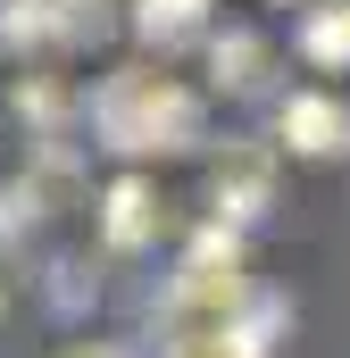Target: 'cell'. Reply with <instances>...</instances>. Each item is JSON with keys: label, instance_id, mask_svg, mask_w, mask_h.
Returning <instances> with one entry per match:
<instances>
[{"label": "cell", "instance_id": "obj_1", "mask_svg": "<svg viewBox=\"0 0 350 358\" xmlns=\"http://www.w3.org/2000/svg\"><path fill=\"white\" fill-rule=\"evenodd\" d=\"M92 125L108 150L125 159H150V150H192L200 142V100L175 84V76H150V67H117L108 84L92 92Z\"/></svg>", "mask_w": 350, "mask_h": 358}, {"label": "cell", "instance_id": "obj_12", "mask_svg": "<svg viewBox=\"0 0 350 358\" xmlns=\"http://www.w3.org/2000/svg\"><path fill=\"white\" fill-rule=\"evenodd\" d=\"M8 300H17V275H0V317H8Z\"/></svg>", "mask_w": 350, "mask_h": 358}, {"label": "cell", "instance_id": "obj_7", "mask_svg": "<svg viewBox=\"0 0 350 358\" xmlns=\"http://www.w3.org/2000/svg\"><path fill=\"white\" fill-rule=\"evenodd\" d=\"M167 358H267V342L234 317V325H183L167 342Z\"/></svg>", "mask_w": 350, "mask_h": 358}, {"label": "cell", "instance_id": "obj_8", "mask_svg": "<svg viewBox=\"0 0 350 358\" xmlns=\"http://www.w3.org/2000/svg\"><path fill=\"white\" fill-rule=\"evenodd\" d=\"M134 25H142V42L175 50V42H192L209 25V0H134Z\"/></svg>", "mask_w": 350, "mask_h": 358}, {"label": "cell", "instance_id": "obj_6", "mask_svg": "<svg viewBox=\"0 0 350 358\" xmlns=\"http://www.w3.org/2000/svg\"><path fill=\"white\" fill-rule=\"evenodd\" d=\"M100 234H108L117 250H142V242L159 234V208H150V183H142V176L108 183V200H100Z\"/></svg>", "mask_w": 350, "mask_h": 358}, {"label": "cell", "instance_id": "obj_3", "mask_svg": "<svg viewBox=\"0 0 350 358\" xmlns=\"http://www.w3.org/2000/svg\"><path fill=\"white\" fill-rule=\"evenodd\" d=\"M108 0H0V42H17V50H34V42H100L108 34V17H100Z\"/></svg>", "mask_w": 350, "mask_h": 358}, {"label": "cell", "instance_id": "obj_2", "mask_svg": "<svg viewBox=\"0 0 350 358\" xmlns=\"http://www.w3.org/2000/svg\"><path fill=\"white\" fill-rule=\"evenodd\" d=\"M242 300H251V283H242V242H234V234H209V242L183 259V275H175V317H183V325H234Z\"/></svg>", "mask_w": 350, "mask_h": 358}, {"label": "cell", "instance_id": "obj_10", "mask_svg": "<svg viewBox=\"0 0 350 358\" xmlns=\"http://www.w3.org/2000/svg\"><path fill=\"white\" fill-rule=\"evenodd\" d=\"M300 50L317 67H350V0H326V8L300 17Z\"/></svg>", "mask_w": 350, "mask_h": 358}, {"label": "cell", "instance_id": "obj_9", "mask_svg": "<svg viewBox=\"0 0 350 358\" xmlns=\"http://www.w3.org/2000/svg\"><path fill=\"white\" fill-rule=\"evenodd\" d=\"M209 67H217V84H225V92H259L267 42L251 34V25H234V34H217V42H209Z\"/></svg>", "mask_w": 350, "mask_h": 358}, {"label": "cell", "instance_id": "obj_4", "mask_svg": "<svg viewBox=\"0 0 350 358\" xmlns=\"http://www.w3.org/2000/svg\"><path fill=\"white\" fill-rule=\"evenodd\" d=\"M275 125H284L292 159H350V100H334V92H292Z\"/></svg>", "mask_w": 350, "mask_h": 358}, {"label": "cell", "instance_id": "obj_5", "mask_svg": "<svg viewBox=\"0 0 350 358\" xmlns=\"http://www.w3.org/2000/svg\"><path fill=\"white\" fill-rule=\"evenodd\" d=\"M267 192H275V159H267V150H225V159H217V176H209L217 217H259Z\"/></svg>", "mask_w": 350, "mask_h": 358}, {"label": "cell", "instance_id": "obj_11", "mask_svg": "<svg viewBox=\"0 0 350 358\" xmlns=\"http://www.w3.org/2000/svg\"><path fill=\"white\" fill-rule=\"evenodd\" d=\"M59 358H125V350H117V342H67Z\"/></svg>", "mask_w": 350, "mask_h": 358}]
</instances>
